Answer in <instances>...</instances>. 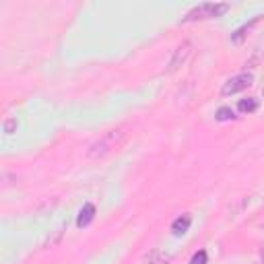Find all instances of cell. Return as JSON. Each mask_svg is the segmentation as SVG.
Listing matches in <instances>:
<instances>
[{
    "mask_svg": "<svg viewBox=\"0 0 264 264\" xmlns=\"http://www.w3.org/2000/svg\"><path fill=\"white\" fill-rule=\"evenodd\" d=\"M124 141H126V132H124L122 128L110 130V132H106L103 136H99V139L89 147L87 157H89V159H101V157H106V155L113 153L116 149H120Z\"/></svg>",
    "mask_w": 264,
    "mask_h": 264,
    "instance_id": "6da1fadb",
    "label": "cell"
},
{
    "mask_svg": "<svg viewBox=\"0 0 264 264\" xmlns=\"http://www.w3.org/2000/svg\"><path fill=\"white\" fill-rule=\"evenodd\" d=\"M229 10L227 2H202L198 6H194L190 13L184 17V23L190 21H198V19H213V17H221Z\"/></svg>",
    "mask_w": 264,
    "mask_h": 264,
    "instance_id": "7a4b0ae2",
    "label": "cell"
},
{
    "mask_svg": "<svg viewBox=\"0 0 264 264\" xmlns=\"http://www.w3.org/2000/svg\"><path fill=\"white\" fill-rule=\"evenodd\" d=\"M252 83H254V76H252L250 73H239V75H235V76H231L229 81L221 87V95H235V93H239V91H244V89H248Z\"/></svg>",
    "mask_w": 264,
    "mask_h": 264,
    "instance_id": "3957f363",
    "label": "cell"
},
{
    "mask_svg": "<svg viewBox=\"0 0 264 264\" xmlns=\"http://www.w3.org/2000/svg\"><path fill=\"white\" fill-rule=\"evenodd\" d=\"M190 56H192V41H182L178 48H176L174 56H171V60L167 64V71L169 73H176L178 68H182L184 64L188 62Z\"/></svg>",
    "mask_w": 264,
    "mask_h": 264,
    "instance_id": "277c9868",
    "label": "cell"
},
{
    "mask_svg": "<svg viewBox=\"0 0 264 264\" xmlns=\"http://www.w3.org/2000/svg\"><path fill=\"white\" fill-rule=\"evenodd\" d=\"M262 17H264V15H256L254 19H252V21H248L246 25H242L239 29H235V31L231 33V41H233V43H242V41H244V38H246L248 33L252 31V27H254V25H256V23H258Z\"/></svg>",
    "mask_w": 264,
    "mask_h": 264,
    "instance_id": "5b68a950",
    "label": "cell"
},
{
    "mask_svg": "<svg viewBox=\"0 0 264 264\" xmlns=\"http://www.w3.org/2000/svg\"><path fill=\"white\" fill-rule=\"evenodd\" d=\"M93 217H95V204L87 202L81 209V213H78V217H76V227H87L91 221H93Z\"/></svg>",
    "mask_w": 264,
    "mask_h": 264,
    "instance_id": "8992f818",
    "label": "cell"
},
{
    "mask_svg": "<svg viewBox=\"0 0 264 264\" xmlns=\"http://www.w3.org/2000/svg\"><path fill=\"white\" fill-rule=\"evenodd\" d=\"M190 223H192V217L190 215H182L174 223H171V231H174L176 235H184L190 229Z\"/></svg>",
    "mask_w": 264,
    "mask_h": 264,
    "instance_id": "52a82bcc",
    "label": "cell"
},
{
    "mask_svg": "<svg viewBox=\"0 0 264 264\" xmlns=\"http://www.w3.org/2000/svg\"><path fill=\"white\" fill-rule=\"evenodd\" d=\"M237 110L242 113H252L258 110V99L256 97H246V99H239L237 103Z\"/></svg>",
    "mask_w": 264,
    "mask_h": 264,
    "instance_id": "ba28073f",
    "label": "cell"
},
{
    "mask_svg": "<svg viewBox=\"0 0 264 264\" xmlns=\"http://www.w3.org/2000/svg\"><path fill=\"white\" fill-rule=\"evenodd\" d=\"M169 262V256H163L159 250H153L151 254L145 256V264H167Z\"/></svg>",
    "mask_w": 264,
    "mask_h": 264,
    "instance_id": "9c48e42d",
    "label": "cell"
},
{
    "mask_svg": "<svg viewBox=\"0 0 264 264\" xmlns=\"http://www.w3.org/2000/svg\"><path fill=\"white\" fill-rule=\"evenodd\" d=\"M235 118V113L231 108H221L219 112H217V120L219 122H225V120H233Z\"/></svg>",
    "mask_w": 264,
    "mask_h": 264,
    "instance_id": "30bf717a",
    "label": "cell"
},
{
    "mask_svg": "<svg viewBox=\"0 0 264 264\" xmlns=\"http://www.w3.org/2000/svg\"><path fill=\"white\" fill-rule=\"evenodd\" d=\"M190 264H206V252H204V250L196 252V254H194V256H192Z\"/></svg>",
    "mask_w": 264,
    "mask_h": 264,
    "instance_id": "8fae6325",
    "label": "cell"
},
{
    "mask_svg": "<svg viewBox=\"0 0 264 264\" xmlns=\"http://www.w3.org/2000/svg\"><path fill=\"white\" fill-rule=\"evenodd\" d=\"M15 126H17V122H15V120H6V124H4V132H6V134H10V132L15 130Z\"/></svg>",
    "mask_w": 264,
    "mask_h": 264,
    "instance_id": "7c38bea8",
    "label": "cell"
},
{
    "mask_svg": "<svg viewBox=\"0 0 264 264\" xmlns=\"http://www.w3.org/2000/svg\"><path fill=\"white\" fill-rule=\"evenodd\" d=\"M262 93H264V91H262Z\"/></svg>",
    "mask_w": 264,
    "mask_h": 264,
    "instance_id": "4fadbf2b",
    "label": "cell"
}]
</instances>
